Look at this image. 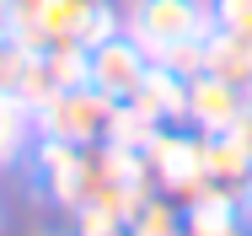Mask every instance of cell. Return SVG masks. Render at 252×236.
Wrapping results in <instances>:
<instances>
[{
	"mask_svg": "<svg viewBox=\"0 0 252 236\" xmlns=\"http://www.w3.org/2000/svg\"><path fill=\"white\" fill-rule=\"evenodd\" d=\"M118 33L145 48V59H156L161 48L183 38H209L215 16H209V0H129V11L118 16Z\"/></svg>",
	"mask_w": 252,
	"mask_h": 236,
	"instance_id": "obj_1",
	"label": "cell"
},
{
	"mask_svg": "<svg viewBox=\"0 0 252 236\" xmlns=\"http://www.w3.org/2000/svg\"><path fill=\"white\" fill-rule=\"evenodd\" d=\"M113 107L102 92L92 86H70V92H54L38 113H32V135L43 140H64V145H102L107 140V124H113Z\"/></svg>",
	"mask_w": 252,
	"mask_h": 236,
	"instance_id": "obj_2",
	"label": "cell"
},
{
	"mask_svg": "<svg viewBox=\"0 0 252 236\" xmlns=\"http://www.w3.org/2000/svg\"><path fill=\"white\" fill-rule=\"evenodd\" d=\"M145 177L156 193H166L172 204H193L199 199V135H177V129H156V140L140 150Z\"/></svg>",
	"mask_w": 252,
	"mask_h": 236,
	"instance_id": "obj_3",
	"label": "cell"
},
{
	"mask_svg": "<svg viewBox=\"0 0 252 236\" xmlns=\"http://www.w3.org/2000/svg\"><path fill=\"white\" fill-rule=\"evenodd\" d=\"M247 177H252V161L231 135H199V199L193 204H236L242 209Z\"/></svg>",
	"mask_w": 252,
	"mask_h": 236,
	"instance_id": "obj_4",
	"label": "cell"
},
{
	"mask_svg": "<svg viewBox=\"0 0 252 236\" xmlns=\"http://www.w3.org/2000/svg\"><path fill=\"white\" fill-rule=\"evenodd\" d=\"M145 70H151L145 48L129 43L124 33H113V38H102L97 48H86V86L102 92L107 102H129L134 86L145 81Z\"/></svg>",
	"mask_w": 252,
	"mask_h": 236,
	"instance_id": "obj_5",
	"label": "cell"
},
{
	"mask_svg": "<svg viewBox=\"0 0 252 236\" xmlns=\"http://www.w3.org/2000/svg\"><path fill=\"white\" fill-rule=\"evenodd\" d=\"M32 167H38V183L59 209H75L81 204V188H86V150L81 145H64V140H43L32 135Z\"/></svg>",
	"mask_w": 252,
	"mask_h": 236,
	"instance_id": "obj_6",
	"label": "cell"
},
{
	"mask_svg": "<svg viewBox=\"0 0 252 236\" xmlns=\"http://www.w3.org/2000/svg\"><path fill=\"white\" fill-rule=\"evenodd\" d=\"M252 97L236 92V86H225V81H215V75H193L188 81V124L199 129V135H225L236 118H242V107H247Z\"/></svg>",
	"mask_w": 252,
	"mask_h": 236,
	"instance_id": "obj_7",
	"label": "cell"
},
{
	"mask_svg": "<svg viewBox=\"0 0 252 236\" xmlns=\"http://www.w3.org/2000/svg\"><path fill=\"white\" fill-rule=\"evenodd\" d=\"M129 107H134V113H145L156 129H177V124H188V81H177L172 70L151 65V70H145V81H140L134 97H129Z\"/></svg>",
	"mask_w": 252,
	"mask_h": 236,
	"instance_id": "obj_8",
	"label": "cell"
},
{
	"mask_svg": "<svg viewBox=\"0 0 252 236\" xmlns=\"http://www.w3.org/2000/svg\"><path fill=\"white\" fill-rule=\"evenodd\" d=\"M204 75H215V81H225V86H236V92L252 97V43L215 27L204 38Z\"/></svg>",
	"mask_w": 252,
	"mask_h": 236,
	"instance_id": "obj_9",
	"label": "cell"
},
{
	"mask_svg": "<svg viewBox=\"0 0 252 236\" xmlns=\"http://www.w3.org/2000/svg\"><path fill=\"white\" fill-rule=\"evenodd\" d=\"M183 236H247L236 204H193L183 209Z\"/></svg>",
	"mask_w": 252,
	"mask_h": 236,
	"instance_id": "obj_10",
	"label": "cell"
},
{
	"mask_svg": "<svg viewBox=\"0 0 252 236\" xmlns=\"http://www.w3.org/2000/svg\"><path fill=\"white\" fill-rule=\"evenodd\" d=\"M129 236H183V209L166 193H151L140 204V215L129 220Z\"/></svg>",
	"mask_w": 252,
	"mask_h": 236,
	"instance_id": "obj_11",
	"label": "cell"
},
{
	"mask_svg": "<svg viewBox=\"0 0 252 236\" xmlns=\"http://www.w3.org/2000/svg\"><path fill=\"white\" fill-rule=\"evenodd\" d=\"M27 140H32V113H27L22 102L0 97V167H11Z\"/></svg>",
	"mask_w": 252,
	"mask_h": 236,
	"instance_id": "obj_12",
	"label": "cell"
},
{
	"mask_svg": "<svg viewBox=\"0 0 252 236\" xmlns=\"http://www.w3.org/2000/svg\"><path fill=\"white\" fill-rule=\"evenodd\" d=\"M156 140V124L145 113H134L129 102H118L113 107V124H107V145H118V150H145Z\"/></svg>",
	"mask_w": 252,
	"mask_h": 236,
	"instance_id": "obj_13",
	"label": "cell"
},
{
	"mask_svg": "<svg viewBox=\"0 0 252 236\" xmlns=\"http://www.w3.org/2000/svg\"><path fill=\"white\" fill-rule=\"evenodd\" d=\"M151 65H161V70H172L177 81H193L204 70V38H183V43H172V48H161Z\"/></svg>",
	"mask_w": 252,
	"mask_h": 236,
	"instance_id": "obj_14",
	"label": "cell"
},
{
	"mask_svg": "<svg viewBox=\"0 0 252 236\" xmlns=\"http://www.w3.org/2000/svg\"><path fill=\"white\" fill-rule=\"evenodd\" d=\"M209 16L220 33H236L252 43V0H209Z\"/></svg>",
	"mask_w": 252,
	"mask_h": 236,
	"instance_id": "obj_15",
	"label": "cell"
},
{
	"mask_svg": "<svg viewBox=\"0 0 252 236\" xmlns=\"http://www.w3.org/2000/svg\"><path fill=\"white\" fill-rule=\"evenodd\" d=\"M225 135H231V140L242 145V150H247V161H252V102H247V107H242V118H236V124H231Z\"/></svg>",
	"mask_w": 252,
	"mask_h": 236,
	"instance_id": "obj_16",
	"label": "cell"
},
{
	"mask_svg": "<svg viewBox=\"0 0 252 236\" xmlns=\"http://www.w3.org/2000/svg\"><path fill=\"white\" fill-rule=\"evenodd\" d=\"M242 209L252 215V177H247V193H242Z\"/></svg>",
	"mask_w": 252,
	"mask_h": 236,
	"instance_id": "obj_17",
	"label": "cell"
},
{
	"mask_svg": "<svg viewBox=\"0 0 252 236\" xmlns=\"http://www.w3.org/2000/svg\"><path fill=\"white\" fill-rule=\"evenodd\" d=\"M5 5H11V0H5Z\"/></svg>",
	"mask_w": 252,
	"mask_h": 236,
	"instance_id": "obj_18",
	"label": "cell"
},
{
	"mask_svg": "<svg viewBox=\"0 0 252 236\" xmlns=\"http://www.w3.org/2000/svg\"><path fill=\"white\" fill-rule=\"evenodd\" d=\"M124 236H129V231H124Z\"/></svg>",
	"mask_w": 252,
	"mask_h": 236,
	"instance_id": "obj_19",
	"label": "cell"
}]
</instances>
